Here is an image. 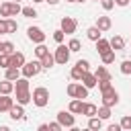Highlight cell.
<instances>
[{
  "mask_svg": "<svg viewBox=\"0 0 131 131\" xmlns=\"http://www.w3.org/2000/svg\"><path fill=\"white\" fill-rule=\"evenodd\" d=\"M129 2H131V0H115V4H117V6H127Z\"/></svg>",
  "mask_w": 131,
  "mask_h": 131,
  "instance_id": "ee69618b",
  "label": "cell"
},
{
  "mask_svg": "<svg viewBox=\"0 0 131 131\" xmlns=\"http://www.w3.org/2000/svg\"><path fill=\"white\" fill-rule=\"evenodd\" d=\"M14 92H16V102L18 104H29L33 102V92L29 90V78H18L14 80Z\"/></svg>",
  "mask_w": 131,
  "mask_h": 131,
  "instance_id": "6da1fadb",
  "label": "cell"
},
{
  "mask_svg": "<svg viewBox=\"0 0 131 131\" xmlns=\"http://www.w3.org/2000/svg\"><path fill=\"white\" fill-rule=\"evenodd\" d=\"M0 4H2V2H0Z\"/></svg>",
  "mask_w": 131,
  "mask_h": 131,
  "instance_id": "f5cc1de1",
  "label": "cell"
},
{
  "mask_svg": "<svg viewBox=\"0 0 131 131\" xmlns=\"http://www.w3.org/2000/svg\"><path fill=\"white\" fill-rule=\"evenodd\" d=\"M39 131H49V125H47V123H43V125H39Z\"/></svg>",
  "mask_w": 131,
  "mask_h": 131,
  "instance_id": "f6af8a7d",
  "label": "cell"
},
{
  "mask_svg": "<svg viewBox=\"0 0 131 131\" xmlns=\"http://www.w3.org/2000/svg\"><path fill=\"white\" fill-rule=\"evenodd\" d=\"M8 115H10L12 121H23V119H25V104H18V102H16V104L8 111Z\"/></svg>",
  "mask_w": 131,
  "mask_h": 131,
  "instance_id": "8fae6325",
  "label": "cell"
},
{
  "mask_svg": "<svg viewBox=\"0 0 131 131\" xmlns=\"http://www.w3.org/2000/svg\"><path fill=\"white\" fill-rule=\"evenodd\" d=\"M123 127H121V123H111L108 125V131H121Z\"/></svg>",
  "mask_w": 131,
  "mask_h": 131,
  "instance_id": "7bdbcfd3",
  "label": "cell"
},
{
  "mask_svg": "<svg viewBox=\"0 0 131 131\" xmlns=\"http://www.w3.org/2000/svg\"><path fill=\"white\" fill-rule=\"evenodd\" d=\"M102 104H106V106H111V108L119 104V92H117L113 86L102 92Z\"/></svg>",
  "mask_w": 131,
  "mask_h": 131,
  "instance_id": "52a82bcc",
  "label": "cell"
},
{
  "mask_svg": "<svg viewBox=\"0 0 131 131\" xmlns=\"http://www.w3.org/2000/svg\"><path fill=\"white\" fill-rule=\"evenodd\" d=\"M94 2H98V0H94Z\"/></svg>",
  "mask_w": 131,
  "mask_h": 131,
  "instance_id": "816d5d0a",
  "label": "cell"
},
{
  "mask_svg": "<svg viewBox=\"0 0 131 131\" xmlns=\"http://www.w3.org/2000/svg\"><path fill=\"white\" fill-rule=\"evenodd\" d=\"M76 63H78V66H80L84 72H88V70H90V61H88V59H78Z\"/></svg>",
  "mask_w": 131,
  "mask_h": 131,
  "instance_id": "f35d334b",
  "label": "cell"
},
{
  "mask_svg": "<svg viewBox=\"0 0 131 131\" xmlns=\"http://www.w3.org/2000/svg\"><path fill=\"white\" fill-rule=\"evenodd\" d=\"M25 53L23 51H14V53H10V68H23L25 66Z\"/></svg>",
  "mask_w": 131,
  "mask_h": 131,
  "instance_id": "7c38bea8",
  "label": "cell"
},
{
  "mask_svg": "<svg viewBox=\"0 0 131 131\" xmlns=\"http://www.w3.org/2000/svg\"><path fill=\"white\" fill-rule=\"evenodd\" d=\"M121 127H123L125 131H131V115H125V117L121 119Z\"/></svg>",
  "mask_w": 131,
  "mask_h": 131,
  "instance_id": "e575fe53",
  "label": "cell"
},
{
  "mask_svg": "<svg viewBox=\"0 0 131 131\" xmlns=\"http://www.w3.org/2000/svg\"><path fill=\"white\" fill-rule=\"evenodd\" d=\"M113 47H111V41H106V39H98L96 41V51H98V55H102V53H106V51H111Z\"/></svg>",
  "mask_w": 131,
  "mask_h": 131,
  "instance_id": "e0dca14e",
  "label": "cell"
},
{
  "mask_svg": "<svg viewBox=\"0 0 131 131\" xmlns=\"http://www.w3.org/2000/svg\"><path fill=\"white\" fill-rule=\"evenodd\" d=\"M98 113V106L92 104V102H84V108H82V115L84 117H94Z\"/></svg>",
  "mask_w": 131,
  "mask_h": 131,
  "instance_id": "603a6c76",
  "label": "cell"
},
{
  "mask_svg": "<svg viewBox=\"0 0 131 131\" xmlns=\"http://www.w3.org/2000/svg\"><path fill=\"white\" fill-rule=\"evenodd\" d=\"M121 74L123 76H131V59H125L121 63Z\"/></svg>",
  "mask_w": 131,
  "mask_h": 131,
  "instance_id": "d6a6232c",
  "label": "cell"
},
{
  "mask_svg": "<svg viewBox=\"0 0 131 131\" xmlns=\"http://www.w3.org/2000/svg\"><path fill=\"white\" fill-rule=\"evenodd\" d=\"M0 16H4V18L12 16V2H2L0 4Z\"/></svg>",
  "mask_w": 131,
  "mask_h": 131,
  "instance_id": "d4e9b609",
  "label": "cell"
},
{
  "mask_svg": "<svg viewBox=\"0 0 131 131\" xmlns=\"http://www.w3.org/2000/svg\"><path fill=\"white\" fill-rule=\"evenodd\" d=\"M66 35H72V33H76V29H78V20L76 18H72V16H63L61 18V27H59Z\"/></svg>",
  "mask_w": 131,
  "mask_h": 131,
  "instance_id": "ba28073f",
  "label": "cell"
},
{
  "mask_svg": "<svg viewBox=\"0 0 131 131\" xmlns=\"http://www.w3.org/2000/svg\"><path fill=\"white\" fill-rule=\"evenodd\" d=\"M113 84H111V80H98V88H100V92H104V90H108Z\"/></svg>",
  "mask_w": 131,
  "mask_h": 131,
  "instance_id": "74e56055",
  "label": "cell"
},
{
  "mask_svg": "<svg viewBox=\"0 0 131 131\" xmlns=\"http://www.w3.org/2000/svg\"><path fill=\"white\" fill-rule=\"evenodd\" d=\"M86 37H88L90 41H94V43H96V41H98V39L102 37V31H100V29H98V27L94 25V27H90V29L86 31Z\"/></svg>",
  "mask_w": 131,
  "mask_h": 131,
  "instance_id": "d6986e66",
  "label": "cell"
},
{
  "mask_svg": "<svg viewBox=\"0 0 131 131\" xmlns=\"http://www.w3.org/2000/svg\"><path fill=\"white\" fill-rule=\"evenodd\" d=\"M23 16H27V18H35L37 16V10L33 8V6H23V12H20Z\"/></svg>",
  "mask_w": 131,
  "mask_h": 131,
  "instance_id": "f1b7e54d",
  "label": "cell"
},
{
  "mask_svg": "<svg viewBox=\"0 0 131 131\" xmlns=\"http://www.w3.org/2000/svg\"><path fill=\"white\" fill-rule=\"evenodd\" d=\"M53 63H55V55L47 53V55H43V57H41V66H43V70H51V68H53Z\"/></svg>",
  "mask_w": 131,
  "mask_h": 131,
  "instance_id": "cb8c5ba5",
  "label": "cell"
},
{
  "mask_svg": "<svg viewBox=\"0 0 131 131\" xmlns=\"http://www.w3.org/2000/svg\"><path fill=\"white\" fill-rule=\"evenodd\" d=\"M63 127H61V123L59 121H53V123H49V131H61Z\"/></svg>",
  "mask_w": 131,
  "mask_h": 131,
  "instance_id": "60d3db41",
  "label": "cell"
},
{
  "mask_svg": "<svg viewBox=\"0 0 131 131\" xmlns=\"http://www.w3.org/2000/svg\"><path fill=\"white\" fill-rule=\"evenodd\" d=\"M70 53H72V51H70V47L59 43V45H57V49H55V53H53V55H55V63L66 66V63H68V59H70Z\"/></svg>",
  "mask_w": 131,
  "mask_h": 131,
  "instance_id": "8992f818",
  "label": "cell"
},
{
  "mask_svg": "<svg viewBox=\"0 0 131 131\" xmlns=\"http://www.w3.org/2000/svg\"><path fill=\"white\" fill-rule=\"evenodd\" d=\"M2 53H14V43L12 41H2Z\"/></svg>",
  "mask_w": 131,
  "mask_h": 131,
  "instance_id": "836d02e7",
  "label": "cell"
},
{
  "mask_svg": "<svg viewBox=\"0 0 131 131\" xmlns=\"http://www.w3.org/2000/svg\"><path fill=\"white\" fill-rule=\"evenodd\" d=\"M94 76L98 78V80H113V76H111V72L104 68V66H98L96 70H94Z\"/></svg>",
  "mask_w": 131,
  "mask_h": 131,
  "instance_id": "ffe728a7",
  "label": "cell"
},
{
  "mask_svg": "<svg viewBox=\"0 0 131 131\" xmlns=\"http://www.w3.org/2000/svg\"><path fill=\"white\" fill-rule=\"evenodd\" d=\"M6 25H8V33H16V29H18V25H16V20L14 18H6Z\"/></svg>",
  "mask_w": 131,
  "mask_h": 131,
  "instance_id": "d590c367",
  "label": "cell"
},
{
  "mask_svg": "<svg viewBox=\"0 0 131 131\" xmlns=\"http://www.w3.org/2000/svg\"><path fill=\"white\" fill-rule=\"evenodd\" d=\"M111 47H113L115 51H121V49L125 47V39H123L121 35H115V37H111Z\"/></svg>",
  "mask_w": 131,
  "mask_h": 131,
  "instance_id": "44dd1931",
  "label": "cell"
},
{
  "mask_svg": "<svg viewBox=\"0 0 131 131\" xmlns=\"http://www.w3.org/2000/svg\"><path fill=\"white\" fill-rule=\"evenodd\" d=\"M16 2H20V0H16Z\"/></svg>",
  "mask_w": 131,
  "mask_h": 131,
  "instance_id": "f907efd6",
  "label": "cell"
},
{
  "mask_svg": "<svg viewBox=\"0 0 131 131\" xmlns=\"http://www.w3.org/2000/svg\"><path fill=\"white\" fill-rule=\"evenodd\" d=\"M100 6H102L104 10H111V8L115 6V0H100Z\"/></svg>",
  "mask_w": 131,
  "mask_h": 131,
  "instance_id": "ab89813d",
  "label": "cell"
},
{
  "mask_svg": "<svg viewBox=\"0 0 131 131\" xmlns=\"http://www.w3.org/2000/svg\"><path fill=\"white\" fill-rule=\"evenodd\" d=\"M8 33V25H6V18H0V35H6Z\"/></svg>",
  "mask_w": 131,
  "mask_h": 131,
  "instance_id": "b9f144b4",
  "label": "cell"
},
{
  "mask_svg": "<svg viewBox=\"0 0 131 131\" xmlns=\"http://www.w3.org/2000/svg\"><path fill=\"white\" fill-rule=\"evenodd\" d=\"M12 92H14V82L8 78L0 80V94H12Z\"/></svg>",
  "mask_w": 131,
  "mask_h": 131,
  "instance_id": "9a60e30c",
  "label": "cell"
},
{
  "mask_svg": "<svg viewBox=\"0 0 131 131\" xmlns=\"http://www.w3.org/2000/svg\"><path fill=\"white\" fill-rule=\"evenodd\" d=\"M74 2H84V0H74Z\"/></svg>",
  "mask_w": 131,
  "mask_h": 131,
  "instance_id": "681fc988",
  "label": "cell"
},
{
  "mask_svg": "<svg viewBox=\"0 0 131 131\" xmlns=\"http://www.w3.org/2000/svg\"><path fill=\"white\" fill-rule=\"evenodd\" d=\"M14 106V98H10V94H0V113H8Z\"/></svg>",
  "mask_w": 131,
  "mask_h": 131,
  "instance_id": "4fadbf2b",
  "label": "cell"
},
{
  "mask_svg": "<svg viewBox=\"0 0 131 131\" xmlns=\"http://www.w3.org/2000/svg\"><path fill=\"white\" fill-rule=\"evenodd\" d=\"M80 82H82V84H84L88 90H90V88H94V86H98V78H96V76H94L90 70L82 74V80H80Z\"/></svg>",
  "mask_w": 131,
  "mask_h": 131,
  "instance_id": "30bf717a",
  "label": "cell"
},
{
  "mask_svg": "<svg viewBox=\"0 0 131 131\" xmlns=\"http://www.w3.org/2000/svg\"><path fill=\"white\" fill-rule=\"evenodd\" d=\"M88 129H92V131H100V129H102V119H100L98 115L88 117Z\"/></svg>",
  "mask_w": 131,
  "mask_h": 131,
  "instance_id": "ac0fdd59",
  "label": "cell"
},
{
  "mask_svg": "<svg viewBox=\"0 0 131 131\" xmlns=\"http://www.w3.org/2000/svg\"><path fill=\"white\" fill-rule=\"evenodd\" d=\"M20 74H23V72H20V68H6L4 78H8V80H12V82H14V80H18V78H20Z\"/></svg>",
  "mask_w": 131,
  "mask_h": 131,
  "instance_id": "7402d4cb",
  "label": "cell"
},
{
  "mask_svg": "<svg viewBox=\"0 0 131 131\" xmlns=\"http://www.w3.org/2000/svg\"><path fill=\"white\" fill-rule=\"evenodd\" d=\"M96 27H98L100 31H108V29L113 27L111 16H98V18H96Z\"/></svg>",
  "mask_w": 131,
  "mask_h": 131,
  "instance_id": "2e32d148",
  "label": "cell"
},
{
  "mask_svg": "<svg viewBox=\"0 0 131 131\" xmlns=\"http://www.w3.org/2000/svg\"><path fill=\"white\" fill-rule=\"evenodd\" d=\"M45 2H49V4H51V6H55V4H57V2H59V0H45Z\"/></svg>",
  "mask_w": 131,
  "mask_h": 131,
  "instance_id": "bcb514c9",
  "label": "cell"
},
{
  "mask_svg": "<svg viewBox=\"0 0 131 131\" xmlns=\"http://www.w3.org/2000/svg\"><path fill=\"white\" fill-rule=\"evenodd\" d=\"M96 115H98V117H100L102 121H104V119H108V117H111V106H106V104H102V106L98 108V113H96Z\"/></svg>",
  "mask_w": 131,
  "mask_h": 131,
  "instance_id": "f546056e",
  "label": "cell"
},
{
  "mask_svg": "<svg viewBox=\"0 0 131 131\" xmlns=\"http://www.w3.org/2000/svg\"><path fill=\"white\" fill-rule=\"evenodd\" d=\"M33 2H35V4H39V2H45V0H33Z\"/></svg>",
  "mask_w": 131,
  "mask_h": 131,
  "instance_id": "7dc6e473",
  "label": "cell"
},
{
  "mask_svg": "<svg viewBox=\"0 0 131 131\" xmlns=\"http://www.w3.org/2000/svg\"><path fill=\"white\" fill-rule=\"evenodd\" d=\"M68 47H70V51H72V53H76V51H80V49H82V43H80L78 39H70Z\"/></svg>",
  "mask_w": 131,
  "mask_h": 131,
  "instance_id": "4dcf8cb0",
  "label": "cell"
},
{
  "mask_svg": "<svg viewBox=\"0 0 131 131\" xmlns=\"http://www.w3.org/2000/svg\"><path fill=\"white\" fill-rule=\"evenodd\" d=\"M41 70H43V66H41V59L25 61V66L20 68V72H23V76H25V78H33V76H37Z\"/></svg>",
  "mask_w": 131,
  "mask_h": 131,
  "instance_id": "277c9868",
  "label": "cell"
},
{
  "mask_svg": "<svg viewBox=\"0 0 131 131\" xmlns=\"http://www.w3.org/2000/svg\"><path fill=\"white\" fill-rule=\"evenodd\" d=\"M66 92H68L70 98H88V88H86L84 84H78L76 80H74L72 84H68Z\"/></svg>",
  "mask_w": 131,
  "mask_h": 131,
  "instance_id": "3957f363",
  "label": "cell"
},
{
  "mask_svg": "<svg viewBox=\"0 0 131 131\" xmlns=\"http://www.w3.org/2000/svg\"><path fill=\"white\" fill-rule=\"evenodd\" d=\"M63 37H66V33H63L61 29H57V31H53V39H55L57 43H63Z\"/></svg>",
  "mask_w": 131,
  "mask_h": 131,
  "instance_id": "8d00e7d4",
  "label": "cell"
},
{
  "mask_svg": "<svg viewBox=\"0 0 131 131\" xmlns=\"http://www.w3.org/2000/svg\"><path fill=\"white\" fill-rule=\"evenodd\" d=\"M82 74H84V70H82V68H80L78 63H76V66L72 68V72H70L72 80H76V82H80V80H82Z\"/></svg>",
  "mask_w": 131,
  "mask_h": 131,
  "instance_id": "484cf974",
  "label": "cell"
},
{
  "mask_svg": "<svg viewBox=\"0 0 131 131\" xmlns=\"http://www.w3.org/2000/svg\"><path fill=\"white\" fill-rule=\"evenodd\" d=\"M82 108H84V102H82V98H72V100H70V106H68V111H72L74 115H82Z\"/></svg>",
  "mask_w": 131,
  "mask_h": 131,
  "instance_id": "5bb4252c",
  "label": "cell"
},
{
  "mask_svg": "<svg viewBox=\"0 0 131 131\" xmlns=\"http://www.w3.org/2000/svg\"><path fill=\"white\" fill-rule=\"evenodd\" d=\"M100 59H102V63H104V66L113 63V61H115V49H111V51L102 53V55H100Z\"/></svg>",
  "mask_w": 131,
  "mask_h": 131,
  "instance_id": "4316f807",
  "label": "cell"
},
{
  "mask_svg": "<svg viewBox=\"0 0 131 131\" xmlns=\"http://www.w3.org/2000/svg\"><path fill=\"white\" fill-rule=\"evenodd\" d=\"M49 53V49L43 45V43H37V47H35V55H37V59H41L43 55H47Z\"/></svg>",
  "mask_w": 131,
  "mask_h": 131,
  "instance_id": "83f0119b",
  "label": "cell"
},
{
  "mask_svg": "<svg viewBox=\"0 0 131 131\" xmlns=\"http://www.w3.org/2000/svg\"><path fill=\"white\" fill-rule=\"evenodd\" d=\"M57 121L61 123V127H74L76 125V119H74L72 111H59L57 113Z\"/></svg>",
  "mask_w": 131,
  "mask_h": 131,
  "instance_id": "9c48e42d",
  "label": "cell"
},
{
  "mask_svg": "<svg viewBox=\"0 0 131 131\" xmlns=\"http://www.w3.org/2000/svg\"><path fill=\"white\" fill-rule=\"evenodd\" d=\"M33 104L39 106V108H43V106L49 104V90L45 86H39V88L33 90Z\"/></svg>",
  "mask_w": 131,
  "mask_h": 131,
  "instance_id": "7a4b0ae2",
  "label": "cell"
},
{
  "mask_svg": "<svg viewBox=\"0 0 131 131\" xmlns=\"http://www.w3.org/2000/svg\"><path fill=\"white\" fill-rule=\"evenodd\" d=\"M0 53H2V41H0Z\"/></svg>",
  "mask_w": 131,
  "mask_h": 131,
  "instance_id": "c3c4849f",
  "label": "cell"
},
{
  "mask_svg": "<svg viewBox=\"0 0 131 131\" xmlns=\"http://www.w3.org/2000/svg\"><path fill=\"white\" fill-rule=\"evenodd\" d=\"M27 37L37 45V43H45V39H47V35L43 33V29L41 27H29L27 29Z\"/></svg>",
  "mask_w": 131,
  "mask_h": 131,
  "instance_id": "5b68a950",
  "label": "cell"
},
{
  "mask_svg": "<svg viewBox=\"0 0 131 131\" xmlns=\"http://www.w3.org/2000/svg\"><path fill=\"white\" fill-rule=\"evenodd\" d=\"M0 68H10V53H0Z\"/></svg>",
  "mask_w": 131,
  "mask_h": 131,
  "instance_id": "1f68e13d",
  "label": "cell"
}]
</instances>
